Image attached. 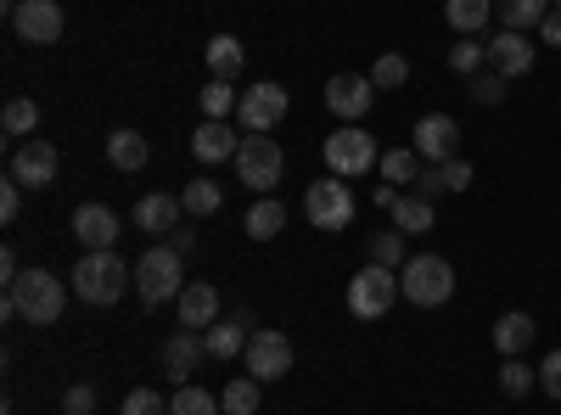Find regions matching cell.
<instances>
[{"instance_id":"1","label":"cell","mask_w":561,"mask_h":415,"mask_svg":"<svg viewBox=\"0 0 561 415\" xmlns=\"http://www.w3.org/2000/svg\"><path fill=\"white\" fill-rule=\"evenodd\" d=\"M62 309H68V287L51 269H23L7 287V314H23L28 326H57Z\"/></svg>"},{"instance_id":"2","label":"cell","mask_w":561,"mask_h":415,"mask_svg":"<svg viewBox=\"0 0 561 415\" xmlns=\"http://www.w3.org/2000/svg\"><path fill=\"white\" fill-rule=\"evenodd\" d=\"M399 298H410L415 309H438L455 298V269L438 253H415L399 264Z\"/></svg>"},{"instance_id":"3","label":"cell","mask_w":561,"mask_h":415,"mask_svg":"<svg viewBox=\"0 0 561 415\" xmlns=\"http://www.w3.org/2000/svg\"><path fill=\"white\" fill-rule=\"evenodd\" d=\"M135 292H140V303H147V309L180 298V292H185V253H174V247L140 253V264H135Z\"/></svg>"},{"instance_id":"4","label":"cell","mask_w":561,"mask_h":415,"mask_svg":"<svg viewBox=\"0 0 561 415\" xmlns=\"http://www.w3.org/2000/svg\"><path fill=\"white\" fill-rule=\"evenodd\" d=\"M124 281H135V275L124 269L118 253H84L79 269H73V292H79L84 303H96V309L118 303V298H124Z\"/></svg>"},{"instance_id":"5","label":"cell","mask_w":561,"mask_h":415,"mask_svg":"<svg viewBox=\"0 0 561 415\" xmlns=\"http://www.w3.org/2000/svg\"><path fill=\"white\" fill-rule=\"evenodd\" d=\"M320 158H325V169H332L337 180H359L365 169L382 163L377 141H370V129H359V124H343V129L325 135V152Z\"/></svg>"},{"instance_id":"6","label":"cell","mask_w":561,"mask_h":415,"mask_svg":"<svg viewBox=\"0 0 561 415\" xmlns=\"http://www.w3.org/2000/svg\"><path fill=\"white\" fill-rule=\"evenodd\" d=\"M280 174H287V158H280V147L270 141V135H248L242 152H237V180L253 192V197H270L280 186Z\"/></svg>"},{"instance_id":"7","label":"cell","mask_w":561,"mask_h":415,"mask_svg":"<svg viewBox=\"0 0 561 415\" xmlns=\"http://www.w3.org/2000/svg\"><path fill=\"white\" fill-rule=\"evenodd\" d=\"M304 219H309L314 230H348V219H354V192H348V180H337V174L314 180V186L304 192Z\"/></svg>"},{"instance_id":"8","label":"cell","mask_w":561,"mask_h":415,"mask_svg":"<svg viewBox=\"0 0 561 415\" xmlns=\"http://www.w3.org/2000/svg\"><path fill=\"white\" fill-rule=\"evenodd\" d=\"M393 298H399L393 269H382V264L354 269V281H348V314H354V320H382V314L393 309Z\"/></svg>"},{"instance_id":"9","label":"cell","mask_w":561,"mask_h":415,"mask_svg":"<svg viewBox=\"0 0 561 415\" xmlns=\"http://www.w3.org/2000/svg\"><path fill=\"white\" fill-rule=\"evenodd\" d=\"M237 118L248 135H270L280 118H287V84H275V79H259L253 90H242V102H237Z\"/></svg>"},{"instance_id":"10","label":"cell","mask_w":561,"mask_h":415,"mask_svg":"<svg viewBox=\"0 0 561 415\" xmlns=\"http://www.w3.org/2000/svg\"><path fill=\"white\" fill-rule=\"evenodd\" d=\"M248 377L253 382H275V377H287L293 371V337L287 332H275V326H264V332H253L248 337Z\"/></svg>"},{"instance_id":"11","label":"cell","mask_w":561,"mask_h":415,"mask_svg":"<svg viewBox=\"0 0 561 415\" xmlns=\"http://www.w3.org/2000/svg\"><path fill=\"white\" fill-rule=\"evenodd\" d=\"M57 147L51 141H23L12 158H7V180H18V186L23 192H45V186H51V180H57Z\"/></svg>"},{"instance_id":"12","label":"cell","mask_w":561,"mask_h":415,"mask_svg":"<svg viewBox=\"0 0 561 415\" xmlns=\"http://www.w3.org/2000/svg\"><path fill=\"white\" fill-rule=\"evenodd\" d=\"M489 73H500L505 84H511V79H528V73H534V45H528V34L500 28V34L489 39Z\"/></svg>"},{"instance_id":"13","label":"cell","mask_w":561,"mask_h":415,"mask_svg":"<svg viewBox=\"0 0 561 415\" xmlns=\"http://www.w3.org/2000/svg\"><path fill=\"white\" fill-rule=\"evenodd\" d=\"M370 96H377L370 73H332L325 79V107H332V118H365Z\"/></svg>"},{"instance_id":"14","label":"cell","mask_w":561,"mask_h":415,"mask_svg":"<svg viewBox=\"0 0 561 415\" xmlns=\"http://www.w3.org/2000/svg\"><path fill=\"white\" fill-rule=\"evenodd\" d=\"M62 7L57 0H23V7L12 12V28H18V39H28V45H51V39H62Z\"/></svg>"},{"instance_id":"15","label":"cell","mask_w":561,"mask_h":415,"mask_svg":"<svg viewBox=\"0 0 561 415\" xmlns=\"http://www.w3.org/2000/svg\"><path fill=\"white\" fill-rule=\"evenodd\" d=\"M427 163H449L455 147H460V124L449 113H427V118H415V141H410Z\"/></svg>"},{"instance_id":"16","label":"cell","mask_w":561,"mask_h":415,"mask_svg":"<svg viewBox=\"0 0 561 415\" xmlns=\"http://www.w3.org/2000/svg\"><path fill=\"white\" fill-rule=\"evenodd\" d=\"M73 237L90 247V253H113L118 242V214L107 203H79L73 208Z\"/></svg>"},{"instance_id":"17","label":"cell","mask_w":561,"mask_h":415,"mask_svg":"<svg viewBox=\"0 0 561 415\" xmlns=\"http://www.w3.org/2000/svg\"><path fill=\"white\" fill-rule=\"evenodd\" d=\"M203 359H208V337L185 332V326H180V332L163 343V371H169V382H192Z\"/></svg>"},{"instance_id":"18","label":"cell","mask_w":561,"mask_h":415,"mask_svg":"<svg viewBox=\"0 0 561 415\" xmlns=\"http://www.w3.org/2000/svg\"><path fill=\"white\" fill-rule=\"evenodd\" d=\"M242 141H237V129H230L225 118H203L197 135H192V158L197 163H237Z\"/></svg>"},{"instance_id":"19","label":"cell","mask_w":561,"mask_h":415,"mask_svg":"<svg viewBox=\"0 0 561 415\" xmlns=\"http://www.w3.org/2000/svg\"><path fill=\"white\" fill-rule=\"evenodd\" d=\"M180 214H185V203L169 197V192H147V197L135 203V224L147 230V237H174V230H180Z\"/></svg>"},{"instance_id":"20","label":"cell","mask_w":561,"mask_h":415,"mask_svg":"<svg viewBox=\"0 0 561 415\" xmlns=\"http://www.w3.org/2000/svg\"><path fill=\"white\" fill-rule=\"evenodd\" d=\"M174 309H180V326L185 332H203V326H214V320H219V292L208 281H185V292L174 298Z\"/></svg>"},{"instance_id":"21","label":"cell","mask_w":561,"mask_h":415,"mask_svg":"<svg viewBox=\"0 0 561 415\" xmlns=\"http://www.w3.org/2000/svg\"><path fill=\"white\" fill-rule=\"evenodd\" d=\"M147 158H152V147H147V135H140V129H113L107 135V163L118 174H140Z\"/></svg>"},{"instance_id":"22","label":"cell","mask_w":561,"mask_h":415,"mask_svg":"<svg viewBox=\"0 0 561 415\" xmlns=\"http://www.w3.org/2000/svg\"><path fill=\"white\" fill-rule=\"evenodd\" d=\"M534 314H523V309H511V314H500L494 320V348L505 354V359H523L528 354V343H534Z\"/></svg>"},{"instance_id":"23","label":"cell","mask_w":561,"mask_h":415,"mask_svg":"<svg viewBox=\"0 0 561 415\" xmlns=\"http://www.w3.org/2000/svg\"><path fill=\"white\" fill-rule=\"evenodd\" d=\"M248 337H253V320L248 314L214 320V326H208V354L214 359H237V354H248Z\"/></svg>"},{"instance_id":"24","label":"cell","mask_w":561,"mask_h":415,"mask_svg":"<svg viewBox=\"0 0 561 415\" xmlns=\"http://www.w3.org/2000/svg\"><path fill=\"white\" fill-rule=\"evenodd\" d=\"M388 214H393V230H404V237H421V230L438 224V203L433 197H415V192H399V203Z\"/></svg>"},{"instance_id":"25","label":"cell","mask_w":561,"mask_h":415,"mask_svg":"<svg viewBox=\"0 0 561 415\" xmlns=\"http://www.w3.org/2000/svg\"><path fill=\"white\" fill-rule=\"evenodd\" d=\"M494 18V0H444V23L460 34V39H472L483 34V23Z\"/></svg>"},{"instance_id":"26","label":"cell","mask_w":561,"mask_h":415,"mask_svg":"<svg viewBox=\"0 0 561 415\" xmlns=\"http://www.w3.org/2000/svg\"><path fill=\"white\" fill-rule=\"evenodd\" d=\"M248 237L253 242H270V237H280V230H287V208H280L275 197H253V208H248Z\"/></svg>"},{"instance_id":"27","label":"cell","mask_w":561,"mask_h":415,"mask_svg":"<svg viewBox=\"0 0 561 415\" xmlns=\"http://www.w3.org/2000/svg\"><path fill=\"white\" fill-rule=\"evenodd\" d=\"M242 62H248V51H242L237 34H214V39H208V73H214V79H237Z\"/></svg>"},{"instance_id":"28","label":"cell","mask_w":561,"mask_h":415,"mask_svg":"<svg viewBox=\"0 0 561 415\" xmlns=\"http://www.w3.org/2000/svg\"><path fill=\"white\" fill-rule=\"evenodd\" d=\"M421 163H427V158H421L415 147H388L382 152V180H388V186H415V174H421Z\"/></svg>"},{"instance_id":"29","label":"cell","mask_w":561,"mask_h":415,"mask_svg":"<svg viewBox=\"0 0 561 415\" xmlns=\"http://www.w3.org/2000/svg\"><path fill=\"white\" fill-rule=\"evenodd\" d=\"M494 12H500V23H505V28L528 34V28H539V23H545L550 0H494Z\"/></svg>"},{"instance_id":"30","label":"cell","mask_w":561,"mask_h":415,"mask_svg":"<svg viewBox=\"0 0 561 415\" xmlns=\"http://www.w3.org/2000/svg\"><path fill=\"white\" fill-rule=\"evenodd\" d=\"M180 203H185V214H197V219H214V214L225 208V192L214 186V180H192V186L180 192Z\"/></svg>"},{"instance_id":"31","label":"cell","mask_w":561,"mask_h":415,"mask_svg":"<svg viewBox=\"0 0 561 415\" xmlns=\"http://www.w3.org/2000/svg\"><path fill=\"white\" fill-rule=\"evenodd\" d=\"M225 404H214L208 388H192V382H180V393L169 399V415H219Z\"/></svg>"},{"instance_id":"32","label":"cell","mask_w":561,"mask_h":415,"mask_svg":"<svg viewBox=\"0 0 561 415\" xmlns=\"http://www.w3.org/2000/svg\"><path fill=\"white\" fill-rule=\"evenodd\" d=\"M34 124H39V107H34L28 96H12V102H7V113H0V129H7L12 141H23V135H34Z\"/></svg>"},{"instance_id":"33","label":"cell","mask_w":561,"mask_h":415,"mask_svg":"<svg viewBox=\"0 0 561 415\" xmlns=\"http://www.w3.org/2000/svg\"><path fill=\"white\" fill-rule=\"evenodd\" d=\"M237 90H230V79H208L203 84V118H225V113H237Z\"/></svg>"},{"instance_id":"34","label":"cell","mask_w":561,"mask_h":415,"mask_svg":"<svg viewBox=\"0 0 561 415\" xmlns=\"http://www.w3.org/2000/svg\"><path fill=\"white\" fill-rule=\"evenodd\" d=\"M404 79H410V62L399 51H382L377 62H370V84H377V90H399Z\"/></svg>"},{"instance_id":"35","label":"cell","mask_w":561,"mask_h":415,"mask_svg":"<svg viewBox=\"0 0 561 415\" xmlns=\"http://www.w3.org/2000/svg\"><path fill=\"white\" fill-rule=\"evenodd\" d=\"M528 388H539V371H528L523 359H505V365H500V393L528 399Z\"/></svg>"},{"instance_id":"36","label":"cell","mask_w":561,"mask_h":415,"mask_svg":"<svg viewBox=\"0 0 561 415\" xmlns=\"http://www.w3.org/2000/svg\"><path fill=\"white\" fill-rule=\"evenodd\" d=\"M219 404H225V415H253L259 410V382L248 377V382H230L225 393H219Z\"/></svg>"},{"instance_id":"37","label":"cell","mask_w":561,"mask_h":415,"mask_svg":"<svg viewBox=\"0 0 561 415\" xmlns=\"http://www.w3.org/2000/svg\"><path fill=\"white\" fill-rule=\"evenodd\" d=\"M370 264H382V269L404 264V230H382V237H370Z\"/></svg>"},{"instance_id":"38","label":"cell","mask_w":561,"mask_h":415,"mask_svg":"<svg viewBox=\"0 0 561 415\" xmlns=\"http://www.w3.org/2000/svg\"><path fill=\"white\" fill-rule=\"evenodd\" d=\"M466 90H472L478 107H500L505 102V79L500 73H472V79H466Z\"/></svg>"},{"instance_id":"39","label":"cell","mask_w":561,"mask_h":415,"mask_svg":"<svg viewBox=\"0 0 561 415\" xmlns=\"http://www.w3.org/2000/svg\"><path fill=\"white\" fill-rule=\"evenodd\" d=\"M483 62H489V45H478V39H460L455 51H449V68L455 73H478Z\"/></svg>"},{"instance_id":"40","label":"cell","mask_w":561,"mask_h":415,"mask_svg":"<svg viewBox=\"0 0 561 415\" xmlns=\"http://www.w3.org/2000/svg\"><path fill=\"white\" fill-rule=\"evenodd\" d=\"M118 415H169V404H163V393H152V388H135Z\"/></svg>"},{"instance_id":"41","label":"cell","mask_w":561,"mask_h":415,"mask_svg":"<svg viewBox=\"0 0 561 415\" xmlns=\"http://www.w3.org/2000/svg\"><path fill=\"white\" fill-rule=\"evenodd\" d=\"M415 197H444V163H421V174H415V186H410Z\"/></svg>"},{"instance_id":"42","label":"cell","mask_w":561,"mask_h":415,"mask_svg":"<svg viewBox=\"0 0 561 415\" xmlns=\"http://www.w3.org/2000/svg\"><path fill=\"white\" fill-rule=\"evenodd\" d=\"M90 410H96V388H90V382L62 393V415H90Z\"/></svg>"},{"instance_id":"43","label":"cell","mask_w":561,"mask_h":415,"mask_svg":"<svg viewBox=\"0 0 561 415\" xmlns=\"http://www.w3.org/2000/svg\"><path fill=\"white\" fill-rule=\"evenodd\" d=\"M539 388H545L550 399H561V348H550V354L539 359Z\"/></svg>"},{"instance_id":"44","label":"cell","mask_w":561,"mask_h":415,"mask_svg":"<svg viewBox=\"0 0 561 415\" xmlns=\"http://www.w3.org/2000/svg\"><path fill=\"white\" fill-rule=\"evenodd\" d=\"M466 186H472V163L449 158V163H444V192H466Z\"/></svg>"},{"instance_id":"45","label":"cell","mask_w":561,"mask_h":415,"mask_svg":"<svg viewBox=\"0 0 561 415\" xmlns=\"http://www.w3.org/2000/svg\"><path fill=\"white\" fill-rule=\"evenodd\" d=\"M23 214V186H18V180H7V186H0V219H18Z\"/></svg>"},{"instance_id":"46","label":"cell","mask_w":561,"mask_h":415,"mask_svg":"<svg viewBox=\"0 0 561 415\" xmlns=\"http://www.w3.org/2000/svg\"><path fill=\"white\" fill-rule=\"evenodd\" d=\"M539 39L561 51V7H550V12H545V23H539Z\"/></svg>"},{"instance_id":"47","label":"cell","mask_w":561,"mask_h":415,"mask_svg":"<svg viewBox=\"0 0 561 415\" xmlns=\"http://www.w3.org/2000/svg\"><path fill=\"white\" fill-rule=\"evenodd\" d=\"M23 275V264H18V253H0V287H12Z\"/></svg>"},{"instance_id":"48","label":"cell","mask_w":561,"mask_h":415,"mask_svg":"<svg viewBox=\"0 0 561 415\" xmlns=\"http://www.w3.org/2000/svg\"><path fill=\"white\" fill-rule=\"evenodd\" d=\"M169 247H174V253H192V247H197V237H192V230H185V224H180V230H174V237H169Z\"/></svg>"},{"instance_id":"49","label":"cell","mask_w":561,"mask_h":415,"mask_svg":"<svg viewBox=\"0 0 561 415\" xmlns=\"http://www.w3.org/2000/svg\"><path fill=\"white\" fill-rule=\"evenodd\" d=\"M550 7H561V0H550Z\"/></svg>"}]
</instances>
